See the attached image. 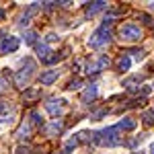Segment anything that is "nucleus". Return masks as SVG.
<instances>
[{
	"instance_id": "1",
	"label": "nucleus",
	"mask_w": 154,
	"mask_h": 154,
	"mask_svg": "<svg viewBox=\"0 0 154 154\" xmlns=\"http://www.w3.org/2000/svg\"><path fill=\"white\" fill-rule=\"evenodd\" d=\"M93 142L99 144V146H107V148H113V146H119L123 142V138L119 136V130L113 125V128H105L101 131H95L93 134Z\"/></svg>"
},
{
	"instance_id": "2",
	"label": "nucleus",
	"mask_w": 154,
	"mask_h": 154,
	"mask_svg": "<svg viewBox=\"0 0 154 154\" xmlns=\"http://www.w3.org/2000/svg\"><path fill=\"white\" fill-rule=\"evenodd\" d=\"M109 25H111V19H105V21H103V25H101L95 33L88 37V45H91L93 49L103 48V45H107V43L111 41V31H109Z\"/></svg>"
},
{
	"instance_id": "3",
	"label": "nucleus",
	"mask_w": 154,
	"mask_h": 154,
	"mask_svg": "<svg viewBox=\"0 0 154 154\" xmlns=\"http://www.w3.org/2000/svg\"><path fill=\"white\" fill-rule=\"evenodd\" d=\"M33 70H35V64H33L31 60H25V66L14 74V84L21 86V88H23L25 84H29L31 76H33Z\"/></svg>"
},
{
	"instance_id": "4",
	"label": "nucleus",
	"mask_w": 154,
	"mask_h": 154,
	"mask_svg": "<svg viewBox=\"0 0 154 154\" xmlns=\"http://www.w3.org/2000/svg\"><path fill=\"white\" fill-rule=\"evenodd\" d=\"M119 37H121V41L136 43V41L142 39V31H140V27H136V25H123V27L119 29Z\"/></svg>"
},
{
	"instance_id": "5",
	"label": "nucleus",
	"mask_w": 154,
	"mask_h": 154,
	"mask_svg": "<svg viewBox=\"0 0 154 154\" xmlns=\"http://www.w3.org/2000/svg\"><path fill=\"white\" fill-rule=\"evenodd\" d=\"M21 45V41H19V37L14 35H4L0 39V54H12V51H17Z\"/></svg>"
},
{
	"instance_id": "6",
	"label": "nucleus",
	"mask_w": 154,
	"mask_h": 154,
	"mask_svg": "<svg viewBox=\"0 0 154 154\" xmlns=\"http://www.w3.org/2000/svg\"><path fill=\"white\" fill-rule=\"evenodd\" d=\"M107 66H109V58L107 56H99L97 60L86 62V74H97V72L105 70Z\"/></svg>"
},
{
	"instance_id": "7",
	"label": "nucleus",
	"mask_w": 154,
	"mask_h": 154,
	"mask_svg": "<svg viewBox=\"0 0 154 154\" xmlns=\"http://www.w3.org/2000/svg\"><path fill=\"white\" fill-rule=\"evenodd\" d=\"M64 99H49L48 103H45V109H48L49 115H54V117H60L62 113H64Z\"/></svg>"
},
{
	"instance_id": "8",
	"label": "nucleus",
	"mask_w": 154,
	"mask_h": 154,
	"mask_svg": "<svg viewBox=\"0 0 154 154\" xmlns=\"http://www.w3.org/2000/svg\"><path fill=\"white\" fill-rule=\"evenodd\" d=\"M14 117V109L8 103H0V123H11Z\"/></svg>"
},
{
	"instance_id": "9",
	"label": "nucleus",
	"mask_w": 154,
	"mask_h": 154,
	"mask_svg": "<svg viewBox=\"0 0 154 154\" xmlns=\"http://www.w3.org/2000/svg\"><path fill=\"white\" fill-rule=\"evenodd\" d=\"M107 6H109V4H107L105 0H97V2H88L84 11H86V14H88V17H93V14H97V12L105 11Z\"/></svg>"
},
{
	"instance_id": "10",
	"label": "nucleus",
	"mask_w": 154,
	"mask_h": 154,
	"mask_svg": "<svg viewBox=\"0 0 154 154\" xmlns=\"http://www.w3.org/2000/svg\"><path fill=\"white\" fill-rule=\"evenodd\" d=\"M97 95H99L97 84H91V86H88V88L82 93V103H84V105H88L91 101H95V99H97Z\"/></svg>"
},
{
	"instance_id": "11",
	"label": "nucleus",
	"mask_w": 154,
	"mask_h": 154,
	"mask_svg": "<svg viewBox=\"0 0 154 154\" xmlns=\"http://www.w3.org/2000/svg\"><path fill=\"white\" fill-rule=\"evenodd\" d=\"M119 131L123 130V131H131V130H136V119H131V117H123L121 121H119L117 125H115Z\"/></svg>"
},
{
	"instance_id": "12",
	"label": "nucleus",
	"mask_w": 154,
	"mask_h": 154,
	"mask_svg": "<svg viewBox=\"0 0 154 154\" xmlns=\"http://www.w3.org/2000/svg\"><path fill=\"white\" fill-rule=\"evenodd\" d=\"M35 49H37V58L41 60V62H45V60L49 58V54H51V49H49L48 43H37Z\"/></svg>"
},
{
	"instance_id": "13",
	"label": "nucleus",
	"mask_w": 154,
	"mask_h": 154,
	"mask_svg": "<svg viewBox=\"0 0 154 154\" xmlns=\"http://www.w3.org/2000/svg\"><path fill=\"white\" fill-rule=\"evenodd\" d=\"M39 80H41V84H51V82H56V80H58V70H48V72H43Z\"/></svg>"
},
{
	"instance_id": "14",
	"label": "nucleus",
	"mask_w": 154,
	"mask_h": 154,
	"mask_svg": "<svg viewBox=\"0 0 154 154\" xmlns=\"http://www.w3.org/2000/svg\"><path fill=\"white\" fill-rule=\"evenodd\" d=\"M60 130H62V121H60V119H54L48 128H45V134H48V136H54V134H58Z\"/></svg>"
},
{
	"instance_id": "15",
	"label": "nucleus",
	"mask_w": 154,
	"mask_h": 154,
	"mask_svg": "<svg viewBox=\"0 0 154 154\" xmlns=\"http://www.w3.org/2000/svg\"><path fill=\"white\" fill-rule=\"evenodd\" d=\"M130 66H131V60H130V56H121V58H119V62H117V68H119V72H128V70H130Z\"/></svg>"
},
{
	"instance_id": "16",
	"label": "nucleus",
	"mask_w": 154,
	"mask_h": 154,
	"mask_svg": "<svg viewBox=\"0 0 154 154\" xmlns=\"http://www.w3.org/2000/svg\"><path fill=\"white\" fill-rule=\"evenodd\" d=\"M37 8H39V4H37V2H33V4L29 6V11L25 12V14H23V19H21V27H25V25L29 23V17H31L33 12H37Z\"/></svg>"
},
{
	"instance_id": "17",
	"label": "nucleus",
	"mask_w": 154,
	"mask_h": 154,
	"mask_svg": "<svg viewBox=\"0 0 154 154\" xmlns=\"http://www.w3.org/2000/svg\"><path fill=\"white\" fill-rule=\"evenodd\" d=\"M29 131H31V125H29V123H23V125H21V130H19V134H17V136H19L21 140H25V138H29Z\"/></svg>"
},
{
	"instance_id": "18",
	"label": "nucleus",
	"mask_w": 154,
	"mask_h": 154,
	"mask_svg": "<svg viewBox=\"0 0 154 154\" xmlns=\"http://www.w3.org/2000/svg\"><path fill=\"white\" fill-rule=\"evenodd\" d=\"M142 119H144V123H146V125H154V111H144Z\"/></svg>"
},
{
	"instance_id": "19",
	"label": "nucleus",
	"mask_w": 154,
	"mask_h": 154,
	"mask_svg": "<svg viewBox=\"0 0 154 154\" xmlns=\"http://www.w3.org/2000/svg\"><path fill=\"white\" fill-rule=\"evenodd\" d=\"M25 41H27L29 45H33V43L37 41V33L35 31H27V33H25Z\"/></svg>"
},
{
	"instance_id": "20",
	"label": "nucleus",
	"mask_w": 154,
	"mask_h": 154,
	"mask_svg": "<svg viewBox=\"0 0 154 154\" xmlns=\"http://www.w3.org/2000/svg\"><path fill=\"white\" fill-rule=\"evenodd\" d=\"M31 123H33V125H41V123H43V117H41L37 111H31Z\"/></svg>"
},
{
	"instance_id": "21",
	"label": "nucleus",
	"mask_w": 154,
	"mask_h": 154,
	"mask_svg": "<svg viewBox=\"0 0 154 154\" xmlns=\"http://www.w3.org/2000/svg\"><path fill=\"white\" fill-rule=\"evenodd\" d=\"M62 58H64V54H54V51H51V54H49V58L45 60V64H56V62H60Z\"/></svg>"
},
{
	"instance_id": "22",
	"label": "nucleus",
	"mask_w": 154,
	"mask_h": 154,
	"mask_svg": "<svg viewBox=\"0 0 154 154\" xmlns=\"http://www.w3.org/2000/svg\"><path fill=\"white\" fill-rule=\"evenodd\" d=\"M76 144H78V142H76V140H70V142L66 144V148H64V152L68 154V152H70V150H72V148H76Z\"/></svg>"
},
{
	"instance_id": "23",
	"label": "nucleus",
	"mask_w": 154,
	"mask_h": 154,
	"mask_svg": "<svg viewBox=\"0 0 154 154\" xmlns=\"http://www.w3.org/2000/svg\"><path fill=\"white\" fill-rule=\"evenodd\" d=\"M56 39H58V35H56V33H48V37H45V41H48V43L56 41Z\"/></svg>"
},
{
	"instance_id": "24",
	"label": "nucleus",
	"mask_w": 154,
	"mask_h": 154,
	"mask_svg": "<svg viewBox=\"0 0 154 154\" xmlns=\"http://www.w3.org/2000/svg\"><path fill=\"white\" fill-rule=\"evenodd\" d=\"M70 91H74V88H80V80H74V82H70V86H68Z\"/></svg>"
},
{
	"instance_id": "25",
	"label": "nucleus",
	"mask_w": 154,
	"mask_h": 154,
	"mask_svg": "<svg viewBox=\"0 0 154 154\" xmlns=\"http://www.w3.org/2000/svg\"><path fill=\"white\" fill-rule=\"evenodd\" d=\"M56 4H58V2H45V11H51Z\"/></svg>"
},
{
	"instance_id": "26",
	"label": "nucleus",
	"mask_w": 154,
	"mask_h": 154,
	"mask_svg": "<svg viewBox=\"0 0 154 154\" xmlns=\"http://www.w3.org/2000/svg\"><path fill=\"white\" fill-rule=\"evenodd\" d=\"M17 154H29V148H27V146H25V148H19Z\"/></svg>"
},
{
	"instance_id": "27",
	"label": "nucleus",
	"mask_w": 154,
	"mask_h": 154,
	"mask_svg": "<svg viewBox=\"0 0 154 154\" xmlns=\"http://www.w3.org/2000/svg\"><path fill=\"white\" fill-rule=\"evenodd\" d=\"M148 152H150V154H154V142L150 144V150H148Z\"/></svg>"
},
{
	"instance_id": "28",
	"label": "nucleus",
	"mask_w": 154,
	"mask_h": 154,
	"mask_svg": "<svg viewBox=\"0 0 154 154\" xmlns=\"http://www.w3.org/2000/svg\"><path fill=\"white\" fill-rule=\"evenodd\" d=\"M2 19H4V11L0 8V21H2Z\"/></svg>"
}]
</instances>
